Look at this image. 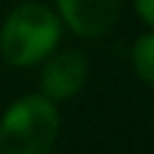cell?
Wrapping results in <instances>:
<instances>
[{"label": "cell", "mask_w": 154, "mask_h": 154, "mask_svg": "<svg viewBox=\"0 0 154 154\" xmlns=\"http://www.w3.org/2000/svg\"><path fill=\"white\" fill-rule=\"evenodd\" d=\"M62 38V22L54 8L27 0L19 3L0 24V57L11 68L41 65Z\"/></svg>", "instance_id": "6da1fadb"}, {"label": "cell", "mask_w": 154, "mask_h": 154, "mask_svg": "<svg viewBox=\"0 0 154 154\" xmlns=\"http://www.w3.org/2000/svg\"><path fill=\"white\" fill-rule=\"evenodd\" d=\"M60 135L57 103L38 95L14 100L0 116V154H49Z\"/></svg>", "instance_id": "7a4b0ae2"}, {"label": "cell", "mask_w": 154, "mask_h": 154, "mask_svg": "<svg viewBox=\"0 0 154 154\" xmlns=\"http://www.w3.org/2000/svg\"><path fill=\"white\" fill-rule=\"evenodd\" d=\"M89 79V60L81 49H62V51H51L43 62H41V95L54 100V103H65L70 97H76L84 84Z\"/></svg>", "instance_id": "3957f363"}, {"label": "cell", "mask_w": 154, "mask_h": 154, "mask_svg": "<svg viewBox=\"0 0 154 154\" xmlns=\"http://www.w3.org/2000/svg\"><path fill=\"white\" fill-rule=\"evenodd\" d=\"M54 11L73 35L100 38L119 22L122 0H54Z\"/></svg>", "instance_id": "277c9868"}, {"label": "cell", "mask_w": 154, "mask_h": 154, "mask_svg": "<svg viewBox=\"0 0 154 154\" xmlns=\"http://www.w3.org/2000/svg\"><path fill=\"white\" fill-rule=\"evenodd\" d=\"M130 62H133V70L138 73V79L154 89V30L143 32V35L133 43Z\"/></svg>", "instance_id": "5b68a950"}, {"label": "cell", "mask_w": 154, "mask_h": 154, "mask_svg": "<svg viewBox=\"0 0 154 154\" xmlns=\"http://www.w3.org/2000/svg\"><path fill=\"white\" fill-rule=\"evenodd\" d=\"M133 8H135L138 19L154 30V0H133Z\"/></svg>", "instance_id": "8992f818"}, {"label": "cell", "mask_w": 154, "mask_h": 154, "mask_svg": "<svg viewBox=\"0 0 154 154\" xmlns=\"http://www.w3.org/2000/svg\"><path fill=\"white\" fill-rule=\"evenodd\" d=\"M19 3H27V0H19Z\"/></svg>", "instance_id": "52a82bcc"}]
</instances>
